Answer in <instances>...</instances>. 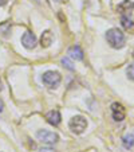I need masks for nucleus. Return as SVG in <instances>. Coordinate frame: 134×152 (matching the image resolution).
Returning <instances> with one entry per match:
<instances>
[{
    "label": "nucleus",
    "instance_id": "1",
    "mask_svg": "<svg viewBox=\"0 0 134 152\" xmlns=\"http://www.w3.org/2000/svg\"><path fill=\"white\" fill-rule=\"evenodd\" d=\"M106 40L113 49H122L125 46V35L118 28L109 30L106 32Z\"/></svg>",
    "mask_w": 134,
    "mask_h": 152
},
{
    "label": "nucleus",
    "instance_id": "19",
    "mask_svg": "<svg viewBox=\"0 0 134 152\" xmlns=\"http://www.w3.org/2000/svg\"><path fill=\"white\" fill-rule=\"evenodd\" d=\"M3 89V86H1V80H0V90Z\"/></svg>",
    "mask_w": 134,
    "mask_h": 152
},
{
    "label": "nucleus",
    "instance_id": "10",
    "mask_svg": "<svg viewBox=\"0 0 134 152\" xmlns=\"http://www.w3.org/2000/svg\"><path fill=\"white\" fill-rule=\"evenodd\" d=\"M134 8V1H131V0H123L122 3L118 6V12H121V14H123V12L126 11H131V10Z\"/></svg>",
    "mask_w": 134,
    "mask_h": 152
},
{
    "label": "nucleus",
    "instance_id": "15",
    "mask_svg": "<svg viewBox=\"0 0 134 152\" xmlns=\"http://www.w3.org/2000/svg\"><path fill=\"white\" fill-rule=\"evenodd\" d=\"M39 152H55L52 148H42Z\"/></svg>",
    "mask_w": 134,
    "mask_h": 152
},
{
    "label": "nucleus",
    "instance_id": "4",
    "mask_svg": "<svg viewBox=\"0 0 134 152\" xmlns=\"http://www.w3.org/2000/svg\"><path fill=\"white\" fill-rule=\"evenodd\" d=\"M36 137H38V140L44 144H55L59 140V136H58L56 133L51 132V131H47V129H40V131H38Z\"/></svg>",
    "mask_w": 134,
    "mask_h": 152
},
{
    "label": "nucleus",
    "instance_id": "14",
    "mask_svg": "<svg viewBox=\"0 0 134 152\" xmlns=\"http://www.w3.org/2000/svg\"><path fill=\"white\" fill-rule=\"evenodd\" d=\"M126 74H127V78L131 81H134V63L129 65L127 69H126Z\"/></svg>",
    "mask_w": 134,
    "mask_h": 152
},
{
    "label": "nucleus",
    "instance_id": "20",
    "mask_svg": "<svg viewBox=\"0 0 134 152\" xmlns=\"http://www.w3.org/2000/svg\"><path fill=\"white\" fill-rule=\"evenodd\" d=\"M133 55H134V53H133Z\"/></svg>",
    "mask_w": 134,
    "mask_h": 152
},
{
    "label": "nucleus",
    "instance_id": "16",
    "mask_svg": "<svg viewBox=\"0 0 134 152\" xmlns=\"http://www.w3.org/2000/svg\"><path fill=\"white\" fill-rule=\"evenodd\" d=\"M4 110V104H3V101H0V112H3Z\"/></svg>",
    "mask_w": 134,
    "mask_h": 152
},
{
    "label": "nucleus",
    "instance_id": "11",
    "mask_svg": "<svg viewBox=\"0 0 134 152\" xmlns=\"http://www.w3.org/2000/svg\"><path fill=\"white\" fill-rule=\"evenodd\" d=\"M122 144L126 149H131L134 147V135L131 133H127L122 137Z\"/></svg>",
    "mask_w": 134,
    "mask_h": 152
},
{
    "label": "nucleus",
    "instance_id": "7",
    "mask_svg": "<svg viewBox=\"0 0 134 152\" xmlns=\"http://www.w3.org/2000/svg\"><path fill=\"white\" fill-rule=\"evenodd\" d=\"M46 120L49 124L56 126V125H59L60 121H62V116H60V113L58 112V110H50L46 115Z\"/></svg>",
    "mask_w": 134,
    "mask_h": 152
},
{
    "label": "nucleus",
    "instance_id": "2",
    "mask_svg": "<svg viewBox=\"0 0 134 152\" xmlns=\"http://www.w3.org/2000/svg\"><path fill=\"white\" fill-rule=\"evenodd\" d=\"M42 81L47 88H50V89H55V88L59 86L60 81H62V75H60L58 72H52V70H50V72H46L42 75Z\"/></svg>",
    "mask_w": 134,
    "mask_h": 152
},
{
    "label": "nucleus",
    "instance_id": "5",
    "mask_svg": "<svg viewBox=\"0 0 134 152\" xmlns=\"http://www.w3.org/2000/svg\"><path fill=\"white\" fill-rule=\"evenodd\" d=\"M22 45H23L26 49L31 50L36 46V37H35L34 32L31 31H26L22 35Z\"/></svg>",
    "mask_w": 134,
    "mask_h": 152
},
{
    "label": "nucleus",
    "instance_id": "3",
    "mask_svg": "<svg viewBox=\"0 0 134 152\" xmlns=\"http://www.w3.org/2000/svg\"><path fill=\"white\" fill-rule=\"evenodd\" d=\"M69 126L74 133L80 135V133H83L86 131V128H87V120H86L85 117H82V116H75V117H72L71 120H70Z\"/></svg>",
    "mask_w": 134,
    "mask_h": 152
},
{
    "label": "nucleus",
    "instance_id": "12",
    "mask_svg": "<svg viewBox=\"0 0 134 152\" xmlns=\"http://www.w3.org/2000/svg\"><path fill=\"white\" fill-rule=\"evenodd\" d=\"M121 24H122V27L125 30H130L131 27L134 26L133 20H131L127 15H122V16H121Z\"/></svg>",
    "mask_w": 134,
    "mask_h": 152
},
{
    "label": "nucleus",
    "instance_id": "18",
    "mask_svg": "<svg viewBox=\"0 0 134 152\" xmlns=\"http://www.w3.org/2000/svg\"><path fill=\"white\" fill-rule=\"evenodd\" d=\"M7 3V0H0V6H4Z\"/></svg>",
    "mask_w": 134,
    "mask_h": 152
},
{
    "label": "nucleus",
    "instance_id": "6",
    "mask_svg": "<svg viewBox=\"0 0 134 152\" xmlns=\"http://www.w3.org/2000/svg\"><path fill=\"white\" fill-rule=\"evenodd\" d=\"M111 116H113L114 121H122L126 116L125 108L120 102H114L111 105Z\"/></svg>",
    "mask_w": 134,
    "mask_h": 152
},
{
    "label": "nucleus",
    "instance_id": "13",
    "mask_svg": "<svg viewBox=\"0 0 134 152\" xmlns=\"http://www.w3.org/2000/svg\"><path fill=\"white\" fill-rule=\"evenodd\" d=\"M62 65L66 67V69H69V70H71V72H74L75 70V67L72 66V63H71V61L69 59V58H62Z\"/></svg>",
    "mask_w": 134,
    "mask_h": 152
},
{
    "label": "nucleus",
    "instance_id": "17",
    "mask_svg": "<svg viewBox=\"0 0 134 152\" xmlns=\"http://www.w3.org/2000/svg\"><path fill=\"white\" fill-rule=\"evenodd\" d=\"M50 1H52V3H55V4H59V3H62V0H50Z\"/></svg>",
    "mask_w": 134,
    "mask_h": 152
},
{
    "label": "nucleus",
    "instance_id": "9",
    "mask_svg": "<svg viewBox=\"0 0 134 152\" xmlns=\"http://www.w3.org/2000/svg\"><path fill=\"white\" fill-rule=\"evenodd\" d=\"M69 55L75 61H82L83 59V50L80 49L78 45H75V46H71L69 49Z\"/></svg>",
    "mask_w": 134,
    "mask_h": 152
},
{
    "label": "nucleus",
    "instance_id": "8",
    "mask_svg": "<svg viewBox=\"0 0 134 152\" xmlns=\"http://www.w3.org/2000/svg\"><path fill=\"white\" fill-rule=\"evenodd\" d=\"M52 40H54L52 32L50 31V30H46V31L42 34V37H40V46L44 47V49H46V47H50Z\"/></svg>",
    "mask_w": 134,
    "mask_h": 152
}]
</instances>
